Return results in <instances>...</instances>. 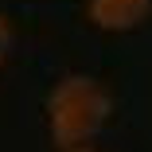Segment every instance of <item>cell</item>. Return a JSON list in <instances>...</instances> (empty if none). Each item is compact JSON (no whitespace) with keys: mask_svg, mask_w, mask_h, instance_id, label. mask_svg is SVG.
<instances>
[{"mask_svg":"<svg viewBox=\"0 0 152 152\" xmlns=\"http://www.w3.org/2000/svg\"><path fill=\"white\" fill-rule=\"evenodd\" d=\"M8 47H12V27H8L4 16H0V63L8 58Z\"/></svg>","mask_w":152,"mask_h":152,"instance_id":"3","label":"cell"},{"mask_svg":"<svg viewBox=\"0 0 152 152\" xmlns=\"http://www.w3.org/2000/svg\"><path fill=\"white\" fill-rule=\"evenodd\" d=\"M70 152H94V148H86V144H82V148H70Z\"/></svg>","mask_w":152,"mask_h":152,"instance_id":"4","label":"cell"},{"mask_svg":"<svg viewBox=\"0 0 152 152\" xmlns=\"http://www.w3.org/2000/svg\"><path fill=\"white\" fill-rule=\"evenodd\" d=\"M109 117V94L98 78L90 74H66L63 82H55L47 98V125L58 148H82L86 140H94L98 129Z\"/></svg>","mask_w":152,"mask_h":152,"instance_id":"1","label":"cell"},{"mask_svg":"<svg viewBox=\"0 0 152 152\" xmlns=\"http://www.w3.org/2000/svg\"><path fill=\"white\" fill-rule=\"evenodd\" d=\"M86 12L102 31H133L148 20L152 0H86Z\"/></svg>","mask_w":152,"mask_h":152,"instance_id":"2","label":"cell"}]
</instances>
